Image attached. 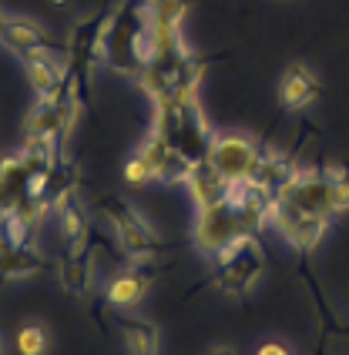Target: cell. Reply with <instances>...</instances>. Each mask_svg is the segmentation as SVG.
Instances as JSON below:
<instances>
[{"label":"cell","instance_id":"6da1fadb","mask_svg":"<svg viewBox=\"0 0 349 355\" xmlns=\"http://www.w3.org/2000/svg\"><path fill=\"white\" fill-rule=\"evenodd\" d=\"M152 58V0H121L101 34V64L138 80Z\"/></svg>","mask_w":349,"mask_h":355},{"label":"cell","instance_id":"7a4b0ae2","mask_svg":"<svg viewBox=\"0 0 349 355\" xmlns=\"http://www.w3.org/2000/svg\"><path fill=\"white\" fill-rule=\"evenodd\" d=\"M152 128L172 144L178 155H185V158L192 161V164L209 158L215 131L209 128V118L202 111L198 91H185V94H174L168 101H158L155 124Z\"/></svg>","mask_w":349,"mask_h":355},{"label":"cell","instance_id":"3957f363","mask_svg":"<svg viewBox=\"0 0 349 355\" xmlns=\"http://www.w3.org/2000/svg\"><path fill=\"white\" fill-rule=\"evenodd\" d=\"M215 261V288L229 298H245L255 292V285L266 275V252L255 235L235 238L232 245H225Z\"/></svg>","mask_w":349,"mask_h":355},{"label":"cell","instance_id":"277c9868","mask_svg":"<svg viewBox=\"0 0 349 355\" xmlns=\"http://www.w3.org/2000/svg\"><path fill=\"white\" fill-rule=\"evenodd\" d=\"M242 235H249V232H245V225H242L238 205H235L232 198H222V201H215V205L198 208L195 228H192V245L205 258H215L225 245H232L235 238H242Z\"/></svg>","mask_w":349,"mask_h":355},{"label":"cell","instance_id":"5b68a950","mask_svg":"<svg viewBox=\"0 0 349 355\" xmlns=\"http://www.w3.org/2000/svg\"><path fill=\"white\" fill-rule=\"evenodd\" d=\"M262 151L266 148L245 131H218V135H212V148H209L205 161L229 184H235V181H252L255 168L262 161Z\"/></svg>","mask_w":349,"mask_h":355},{"label":"cell","instance_id":"8992f818","mask_svg":"<svg viewBox=\"0 0 349 355\" xmlns=\"http://www.w3.org/2000/svg\"><path fill=\"white\" fill-rule=\"evenodd\" d=\"M101 211L115 225L117 241H121L124 255L131 258V261H148L158 252V235L152 232V225L135 211V205H128V201L111 195L101 201Z\"/></svg>","mask_w":349,"mask_h":355},{"label":"cell","instance_id":"52a82bcc","mask_svg":"<svg viewBox=\"0 0 349 355\" xmlns=\"http://www.w3.org/2000/svg\"><path fill=\"white\" fill-rule=\"evenodd\" d=\"M275 198L292 205V208H299V211L330 218V221L336 215V208H332V181L326 168L323 171L319 168H295L289 181L275 191Z\"/></svg>","mask_w":349,"mask_h":355},{"label":"cell","instance_id":"ba28073f","mask_svg":"<svg viewBox=\"0 0 349 355\" xmlns=\"http://www.w3.org/2000/svg\"><path fill=\"white\" fill-rule=\"evenodd\" d=\"M266 228H275L295 252H312V248L323 241V235L330 232V218L299 211V208H292L286 201L272 198L269 215H266Z\"/></svg>","mask_w":349,"mask_h":355},{"label":"cell","instance_id":"9c48e42d","mask_svg":"<svg viewBox=\"0 0 349 355\" xmlns=\"http://www.w3.org/2000/svg\"><path fill=\"white\" fill-rule=\"evenodd\" d=\"M138 155L148 161V168H152V178L161 181V184H178V181H185L188 171H192L195 164L185 155H178L168 141L158 135L155 128L148 131V138L141 141V148H138Z\"/></svg>","mask_w":349,"mask_h":355},{"label":"cell","instance_id":"30bf717a","mask_svg":"<svg viewBox=\"0 0 349 355\" xmlns=\"http://www.w3.org/2000/svg\"><path fill=\"white\" fill-rule=\"evenodd\" d=\"M319 94H323V80H319V74L312 71L309 64L295 60V64L286 67V74L279 80V101H282V107L289 114L312 107L319 101Z\"/></svg>","mask_w":349,"mask_h":355},{"label":"cell","instance_id":"8fae6325","mask_svg":"<svg viewBox=\"0 0 349 355\" xmlns=\"http://www.w3.org/2000/svg\"><path fill=\"white\" fill-rule=\"evenodd\" d=\"M0 44H3L10 54H17L20 60L40 58V54H54L47 31L31 17H7L3 31H0Z\"/></svg>","mask_w":349,"mask_h":355},{"label":"cell","instance_id":"7c38bea8","mask_svg":"<svg viewBox=\"0 0 349 355\" xmlns=\"http://www.w3.org/2000/svg\"><path fill=\"white\" fill-rule=\"evenodd\" d=\"M148 288H152V275L141 268V261H135L131 268L117 272V275L104 285V298H108L111 309L124 312V309H138V305L145 302V295H148Z\"/></svg>","mask_w":349,"mask_h":355},{"label":"cell","instance_id":"4fadbf2b","mask_svg":"<svg viewBox=\"0 0 349 355\" xmlns=\"http://www.w3.org/2000/svg\"><path fill=\"white\" fill-rule=\"evenodd\" d=\"M24 71H27V84L34 87L38 98H54V94L71 87L67 60H58L54 54H40V58L24 60Z\"/></svg>","mask_w":349,"mask_h":355},{"label":"cell","instance_id":"5bb4252c","mask_svg":"<svg viewBox=\"0 0 349 355\" xmlns=\"http://www.w3.org/2000/svg\"><path fill=\"white\" fill-rule=\"evenodd\" d=\"M185 184H188V195H192L195 208H205V205H215V201L229 198V181L218 175L209 161H198L188 171Z\"/></svg>","mask_w":349,"mask_h":355},{"label":"cell","instance_id":"9a60e30c","mask_svg":"<svg viewBox=\"0 0 349 355\" xmlns=\"http://www.w3.org/2000/svg\"><path fill=\"white\" fill-rule=\"evenodd\" d=\"M54 218L60 225V235L67 238L71 252H84V241H88V221H84V208H81V198L74 191L60 195L54 201Z\"/></svg>","mask_w":349,"mask_h":355},{"label":"cell","instance_id":"2e32d148","mask_svg":"<svg viewBox=\"0 0 349 355\" xmlns=\"http://www.w3.org/2000/svg\"><path fill=\"white\" fill-rule=\"evenodd\" d=\"M292 171H295V161H292L289 155L266 148V151H262V161H259V168H255V175H252V184L262 188L266 195L275 198V191L289 181Z\"/></svg>","mask_w":349,"mask_h":355},{"label":"cell","instance_id":"e0dca14e","mask_svg":"<svg viewBox=\"0 0 349 355\" xmlns=\"http://www.w3.org/2000/svg\"><path fill=\"white\" fill-rule=\"evenodd\" d=\"M60 285L78 298L91 295V285H95V258L88 252H71V255L60 261Z\"/></svg>","mask_w":349,"mask_h":355},{"label":"cell","instance_id":"ac0fdd59","mask_svg":"<svg viewBox=\"0 0 349 355\" xmlns=\"http://www.w3.org/2000/svg\"><path fill=\"white\" fill-rule=\"evenodd\" d=\"M121 336L131 355H158V329L145 318H121Z\"/></svg>","mask_w":349,"mask_h":355},{"label":"cell","instance_id":"d6986e66","mask_svg":"<svg viewBox=\"0 0 349 355\" xmlns=\"http://www.w3.org/2000/svg\"><path fill=\"white\" fill-rule=\"evenodd\" d=\"M14 345H17L20 355H44L51 349V329L38 318H27V322H20Z\"/></svg>","mask_w":349,"mask_h":355},{"label":"cell","instance_id":"ffe728a7","mask_svg":"<svg viewBox=\"0 0 349 355\" xmlns=\"http://www.w3.org/2000/svg\"><path fill=\"white\" fill-rule=\"evenodd\" d=\"M330 181H332V208L336 215L349 211V164H330Z\"/></svg>","mask_w":349,"mask_h":355},{"label":"cell","instance_id":"44dd1931","mask_svg":"<svg viewBox=\"0 0 349 355\" xmlns=\"http://www.w3.org/2000/svg\"><path fill=\"white\" fill-rule=\"evenodd\" d=\"M124 181H128V184H148V181H155V178H152V168H148V161L141 158V155H131V158L124 161Z\"/></svg>","mask_w":349,"mask_h":355},{"label":"cell","instance_id":"7402d4cb","mask_svg":"<svg viewBox=\"0 0 349 355\" xmlns=\"http://www.w3.org/2000/svg\"><path fill=\"white\" fill-rule=\"evenodd\" d=\"M255 355H292V349L286 342H279V338H269V342H262V345L255 349Z\"/></svg>","mask_w":349,"mask_h":355},{"label":"cell","instance_id":"603a6c76","mask_svg":"<svg viewBox=\"0 0 349 355\" xmlns=\"http://www.w3.org/2000/svg\"><path fill=\"white\" fill-rule=\"evenodd\" d=\"M209 355H235V352H232V349H229V345H215V349H212V352H209Z\"/></svg>","mask_w":349,"mask_h":355},{"label":"cell","instance_id":"cb8c5ba5","mask_svg":"<svg viewBox=\"0 0 349 355\" xmlns=\"http://www.w3.org/2000/svg\"><path fill=\"white\" fill-rule=\"evenodd\" d=\"M7 17H10V14H7V10L0 7V31H3V24H7Z\"/></svg>","mask_w":349,"mask_h":355},{"label":"cell","instance_id":"d4e9b609","mask_svg":"<svg viewBox=\"0 0 349 355\" xmlns=\"http://www.w3.org/2000/svg\"><path fill=\"white\" fill-rule=\"evenodd\" d=\"M0 355H7V342H3V336H0Z\"/></svg>","mask_w":349,"mask_h":355},{"label":"cell","instance_id":"484cf974","mask_svg":"<svg viewBox=\"0 0 349 355\" xmlns=\"http://www.w3.org/2000/svg\"><path fill=\"white\" fill-rule=\"evenodd\" d=\"M51 3H58V7H60V3H64V0H51Z\"/></svg>","mask_w":349,"mask_h":355}]
</instances>
